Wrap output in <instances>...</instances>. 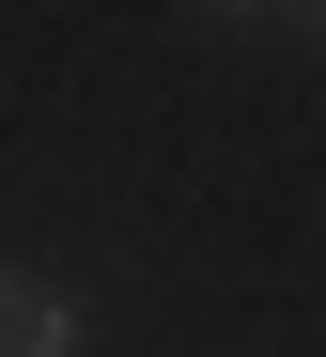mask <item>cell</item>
I'll use <instances>...</instances> for the list:
<instances>
[{"label": "cell", "instance_id": "cell-1", "mask_svg": "<svg viewBox=\"0 0 326 357\" xmlns=\"http://www.w3.org/2000/svg\"><path fill=\"white\" fill-rule=\"evenodd\" d=\"M0 357H78V295L0 264Z\"/></svg>", "mask_w": 326, "mask_h": 357}, {"label": "cell", "instance_id": "cell-3", "mask_svg": "<svg viewBox=\"0 0 326 357\" xmlns=\"http://www.w3.org/2000/svg\"><path fill=\"white\" fill-rule=\"evenodd\" d=\"M295 16H311V31H326V0H295Z\"/></svg>", "mask_w": 326, "mask_h": 357}, {"label": "cell", "instance_id": "cell-2", "mask_svg": "<svg viewBox=\"0 0 326 357\" xmlns=\"http://www.w3.org/2000/svg\"><path fill=\"white\" fill-rule=\"evenodd\" d=\"M218 16H265V0H218Z\"/></svg>", "mask_w": 326, "mask_h": 357}]
</instances>
